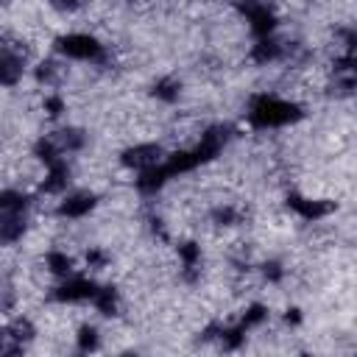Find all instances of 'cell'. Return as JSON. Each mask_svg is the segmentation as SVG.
<instances>
[{
  "label": "cell",
  "instance_id": "1",
  "mask_svg": "<svg viewBox=\"0 0 357 357\" xmlns=\"http://www.w3.org/2000/svg\"><path fill=\"white\" fill-rule=\"evenodd\" d=\"M226 139H229V126H209L201 134V142L192 151H176L167 162H159L156 167L142 170V176L137 178V190L139 192H156L170 176L187 173V170H192V167L215 159L220 153V148L226 145Z\"/></svg>",
  "mask_w": 357,
  "mask_h": 357
},
{
  "label": "cell",
  "instance_id": "2",
  "mask_svg": "<svg viewBox=\"0 0 357 357\" xmlns=\"http://www.w3.org/2000/svg\"><path fill=\"white\" fill-rule=\"evenodd\" d=\"M301 114L304 112L298 103H290V100H282L273 95H257L248 109V123L254 128H273V126L296 123V120H301Z\"/></svg>",
  "mask_w": 357,
  "mask_h": 357
},
{
  "label": "cell",
  "instance_id": "3",
  "mask_svg": "<svg viewBox=\"0 0 357 357\" xmlns=\"http://www.w3.org/2000/svg\"><path fill=\"white\" fill-rule=\"evenodd\" d=\"M56 50L70 56V59H84V61H98L103 59V45L89 36V33H67V36H59L56 39Z\"/></svg>",
  "mask_w": 357,
  "mask_h": 357
},
{
  "label": "cell",
  "instance_id": "4",
  "mask_svg": "<svg viewBox=\"0 0 357 357\" xmlns=\"http://www.w3.org/2000/svg\"><path fill=\"white\" fill-rule=\"evenodd\" d=\"M243 14H245V20L251 22V31H254V36H268L271 31H273V25H276V14H273V8L265 3V0H237L234 3Z\"/></svg>",
  "mask_w": 357,
  "mask_h": 357
},
{
  "label": "cell",
  "instance_id": "5",
  "mask_svg": "<svg viewBox=\"0 0 357 357\" xmlns=\"http://www.w3.org/2000/svg\"><path fill=\"white\" fill-rule=\"evenodd\" d=\"M25 47L20 45H0V86H14L22 78Z\"/></svg>",
  "mask_w": 357,
  "mask_h": 357
},
{
  "label": "cell",
  "instance_id": "6",
  "mask_svg": "<svg viewBox=\"0 0 357 357\" xmlns=\"http://www.w3.org/2000/svg\"><path fill=\"white\" fill-rule=\"evenodd\" d=\"M120 162L126 167H134V170H151L162 162V148L153 145V142H145V145H134V148H126Z\"/></svg>",
  "mask_w": 357,
  "mask_h": 357
},
{
  "label": "cell",
  "instance_id": "7",
  "mask_svg": "<svg viewBox=\"0 0 357 357\" xmlns=\"http://www.w3.org/2000/svg\"><path fill=\"white\" fill-rule=\"evenodd\" d=\"M95 293H98V284H95V282H89V279H84V276H75V279L59 284V287L53 290V298H56V301H92Z\"/></svg>",
  "mask_w": 357,
  "mask_h": 357
},
{
  "label": "cell",
  "instance_id": "8",
  "mask_svg": "<svg viewBox=\"0 0 357 357\" xmlns=\"http://www.w3.org/2000/svg\"><path fill=\"white\" fill-rule=\"evenodd\" d=\"M287 206L296 209L304 220H318V218L335 212L337 204H335V201H312V198H304V195H298V192H290V195H287Z\"/></svg>",
  "mask_w": 357,
  "mask_h": 357
},
{
  "label": "cell",
  "instance_id": "9",
  "mask_svg": "<svg viewBox=\"0 0 357 357\" xmlns=\"http://www.w3.org/2000/svg\"><path fill=\"white\" fill-rule=\"evenodd\" d=\"M50 145L64 156V153H73V151H81L84 142H86V134L81 128H59L53 134H47Z\"/></svg>",
  "mask_w": 357,
  "mask_h": 357
},
{
  "label": "cell",
  "instance_id": "10",
  "mask_svg": "<svg viewBox=\"0 0 357 357\" xmlns=\"http://www.w3.org/2000/svg\"><path fill=\"white\" fill-rule=\"evenodd\" d=\"M95 201L98 198L92 192H75V195H70V198H64L59 204V215L61 218H84L95 206Z\"/></svg>",
  "mask_w": 357,
  "mask_h": 357
},
{
  "label": "cell",
  "instance_id": "11",
  "mask_svg": "<svg viewBox=\"0 0 357 357\" xmlns=\"http://www.w3.org/2000/svg\"><path fill=\"white\" fill-rule=\"evenodd\" d=\"M25 212H8L0 209V243H14L25 231Z\"/></svg>",
  "mask_w": 357,
  "mask_h": 357
},
{
  "label": "cell",
  "instance_id": "12",
  "mask_svg": "<svg viewBox=\"0 0 357 357\" xmlns=\"http://www.w3.org/2000/svg\"><path fill=\"white\" fill-rule=\"evenodd\" d=\"M287 53V47L282 45V42H276V39H271V36H262L257 45H254V50H251V59L257 61V64H268V61H276V59H282Z\"/></svg>",
  "mask_w": 357,
  "mask_h": 357
},
{
  "label": "cell",
  "instance_id": "13",
  "mask_svg": "<svg viewBox=\"0 0 357 357\" xmlns=\"http://www.w3.org/2000/svg\"><path fill=\"white\" fill-rule=\"evenodd\" d=\"M67 181H70V170H67V165L59 159V162L47 165V178L42 181V192H61V190L67 187Z\"/></svg>",
  "mask_w": 357,
  "mask_h": 357
},
{
  "label": "cell",
  "instance_id": "14",
  "mask_svg": "<svg viewBox=\"0 0 357 357\" xmlns=\"http://www.w3.org/2000/svg\"><path fill=\"white\" fill-rule=\"evenodd\" d=\"M178 257H181V262H184V276L192 282V279L198 276L195 265H198V259H201V248H198L195 243H181V245H178Z\"/></svg>",
  "mask_w": 357,
  "mask_h": 357
},
{
  "label": "cell",
  "instance_id": "15",
  "mask_svg": "<svg viewBox=\"0 0 357 357\" xmlns=\"http://www.w3.org/2000/svg\"><path fill=\"white\" fill-rule=\"evenodd\" d=\"M92 304H95V307H98L103 315H114V312H117V290H114L112 284L98 287V293H95Z\"/></svg>",
  "mask_w": 357,
  "mask_h": 357
},
{
  "label": "cell",
  "instance_id": "16",
  "mask_svg": "<svg viewBox=\"0 0 357 357\" xmlns=\"http://www.w3.org/2000/svg\"><path fill=\"white\" fill-rule=\"evenodd\" d=\"M178 81L176 78H159L156 84H153V95L159 98V100H165V103H173L176 98H178Z\"/></svg>",
  "mask_w": 357,
  "mask_h": 357
},
{
  "label": "cell",
  "instance_id": "17",
  "mask_svg": "<svg viewBox=\"0 0 357 357\" xmlns=\"http://www.w3.org/2000/svg\"><path fill=\"white\" fill-rule=\"evenodd\" d=\"M28 206V198L17 190H3L0 192V209H8V212H25Z\"/></svg>",
  "mask_w": 357,
  "mask_h": 357
},
{
  "label": "cell",
  "instance_id": "18",
  "mask_svg": "<svg viewBox=\"0 0 357 357\" xmlns=\"http://www.w3.org/2000/svg\"><path fill=\"white\" fill-rule=\"evenodd\" d=\"M47 268H50V273H56V276H67V273L73 271V259H70L67 254H61V251H50V254H47Z\"/></svg>",
  "mask_w": 357,
  "mask_h": 357
},
{
  "label": "cell",
  "instance_id": "19",
  "mask_svg": "<svg viewBox=\"0 0 357 357\" xmlns=\"http://www.w3.org/2000/svg\"><path fill=\"white\" fill-rule=\"evenodd\" d=\"M265 315H268V310H265L262 304H251V307H248V312H245V315L240 318V326H243V329L248 332L251 326L262 324V321H265Z\"/></svg>",
  "mask_w": 357,
  "mask_h": 357
},
{
  "label": "cell",
  "instance_id": "20",
  "mask_svg": "<svg viewBox=\"0 0 357 357\" xmlns=\"http://www.w3.org/2000/svg\"><path fill=\"white\" fill-rule=\"evenodd\" d=\"M78 349L81 351H95L98 349V332L92 326H81V332H78Z\"/></svg>",
  "mask_w": 357,
  "mask_h": 357
},
{
  "label": "cell",
  "instance_id": "21",
  "mask_svg": "<svg viewBox=\"0 0 357 357\" xmlns=\"http://www.w3.org/2000/svg\"><path fill=\"white\" fill-rule=\"evenodd\" d=\"M36 78H39L42 84H53V81L59 78V64H56V61H42V64L36 67Z\"/></svg>",
  "mask_w": 357,
  "mask_h": 357
},
{
  "label": "cell",
  "instance_id": "22",
  "mask_svg": "<svg viewBox=\"0 0 357 357\" xmlns=\"http://www.w3.org/2000/svg\"><path fill=\"white\" fill-rule=\"evenodd\" d=\"M212 218H215V223H220V226H231V223L240 220V215H237L231 206H220V209H215Z\"/></svg>",
  "mask_w": 357,
  "mask_h": 357
},
{
  "label": "cell",
  "instance_id": "23",
  "mask_svg": "<svg viewBox=\"0 0 357 357\" xmlns=\"http://www.w3.org/2000/svg\"><path fill=\"white\" fill-rule=\"evenodd\" d=\"M45 112H47L50 117H59V114L64 112V100H61L59 95H50V98L45 100Z\"/></svg>",
  "mask_w": 357,
  "mask_h": 357
},
{
  "label": "cell",
  "instance_id": "24",
  "mask_svg": "<svg viewBox=\"0 0 357 357\" xmlns=\"http://www.w3.org/2000/svg\"><path fill=\"white\" fill-rule=\"evenodd\" d=\"M86 262H89L92 268H103V265L109 262V257H106L100 248H89V251H86Z\"/></svg>",
  "mask_w": 357,
  "mask_h": 357
},
{
  "label": "cell",
  "instance_id": "25",
  "mask_svg": "<svg viewBox=\"0 0 357 357\" xmlns=\"http://www.w3.org/2000/svg\"><path fill=\"white\" fill-rule=\"evenodd\" d=\"M262 273H265V279H271V282H279V279H282V265H279V262H265Z\"/></svg>",
  "mask_w": 357,
  "mask_h": 357
},
{
  "label": "cell",
  "instance_id": "26",
  "mask_svg": "<svg viewBox=\"0 0 357 357\" xmlns=\"http://www.w3.org/2000/svg\"><path fill=\"white\" fill-rule=\"evenodd\" d=\"M50 6L59 8V11H73V8L81 6V0H50Z\"/></svg>",
  "mask_w": 357,
  "mask_h": 357
},
{
  "label": "cell",
  "instance_id": "27",
  "mask_svg": "<svg viewBox=\"0 0 357 357\" xmlns=\"http://www.w3.org/2000/svg\"><path fill=\"white\" fill-rule=\"evenodd\" d=\"M284 321H287V324H298V321H301V315H298V310H287V315H284Z\"/></svg>",
  "mask_w": 357,
  "mask_h": 357
},
{
  "label": "cell",
  "instance_id": "28",
  "mask_svg": "<svg viewBox=\"0 0 357 357\" xmlns=\"http://www.w3.org/2000/svg\"><path fill=\"white\" fill-rule=\"evenodd\" d=\"M0 337H3V332H0Z\"/></svg>",
  "mask_w": 357,
  "mask_h": 357
}]
</instances>
